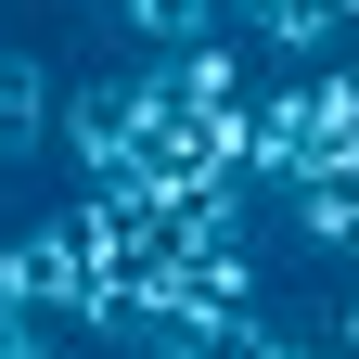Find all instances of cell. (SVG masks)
I'll return each instance as SVG.
<instances>
[{
	"label": "cell",
	"instance_id": "cell-1",
	"mask_svg": "<svg viewBox=\"0 0 359 359\" xmlns=\"http://www.w3.org/2000/svg\"><path fill=\"white\" fill-rule=\"evenodd\" d=\"M128 142H142V77H77V90H65V154H77L90 180H116Z\"/></svg>",
	"mask_w": 359,
	"mask_h": 359
},
{
	"label": "cell",
	"instance_id": "cell-2",
	"mask_svg": "<svg viewBox=\"0 0 359 359\" xmlns=\"http://www.w3.org/2000/svg\"><path fill=\"white\" fill-rule=\"evenodd\" d=\"M52 128H65V90H52V65H39V52H0V167H26Z\"/></svg>",
	"mask_w": 359,
	"mask_h": 359
},
{
	"label": "cell",
	"instance_id": "cell-3",
	"mask_svg": "<svg viewBox=\"0 0 359 359\" xmlns=\"http://www.w3.org/2000/svg\"><path fill=\"white\" fill-rule=\"evenodd\" d=\"M154 77H167L193 116H257V77H244V39H231V26H218V39H193V52H180V65H154Z\"/></svg>",
	"mask_w": 359,
	"mask_h": 359
},
{
	"label": "cell",
	"instance_id": "cell-4",
	"mask_svg": "<svg viewBox=\"0 0 359 359\" xmlns=\"http://www.w3.org/2000/svg\"><path fill=\"white\" fill-rule=\"evenodd\" d=\"M116 13H128V39H154V65H180L193 39L231 26V0H116Z\"/></svg>",
	"mask_w": 359,
	"mask_h": 359
},
{
	"label": "cell",
	"instance_id": "cell-5",
	"mask_svg": "<svg viewBox=\"0 0 359 359\" xmlns=\"http://www.w3.org/2000/svg\"><path fill=\"white\" fill-rule=\"evenodd\" d=\"M334 359H359V283L334 295Z\"/></svg>",
	"mask_w": 359,
	"mask_h": 359
},
{
	"label": "cell",
	"instance_id": "cell-6",
	"mask_svg": "<svg viewBox=\"0 0 359 359\" xmlns=\"http://www.w3.org/2000/svg\"><path fill=\"white\" fill-rule=\"evenodd\" d=\"M283 359H334V346H295V334H283Z\"/></svg>",
	"mask_w": 359,
	"mask_h": 359
}]
</instances>
